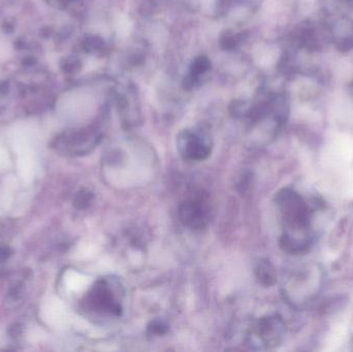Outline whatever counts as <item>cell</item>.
Instances as JSON below:
<instances>
[{
  "label": "cell",
  "mask_w": 353,
  "mask_h": 352,
  "mask_svg": "<svg viewBox=\"0 0 353 352\" xmlns=\"http://www.w3.org/2000/svg\"><path fill=\"white\" fill-rule=\"evenodd\" d=\"M275 203L282 229L280 247L294 256L306 253L314 243L316 204L292 187L280 190Z\"/></svg>",
  "instance_id": "obj_1"
},
{
  "label": "cell",
  "mask_w": 353,
  "mask_h": 352,
  "mask_svg": "<svg viewBox=\"0 0 353 352\" xmlns=\"http://www.w3.org/2000/svg\"><path fill=\"white\" fill-rule=\"evenodd\" d=\"M123 289L115 278H101L85 298V308L97 315L118 318L123 311Z\"/></svg>",
  "instance_id": "obj_2"
},
{
  "label": "cell",
  "mask_w": 353,
  "mask_h": 352,
  "mask_svg": "<svg viewBox=\"0 0 353 352\" xmlns=\"http://www.w3.org/2000/svg\"><path fill=\"white\" fill-rule=\"evenodd\" d=\"M285 333L283 320L277 315L265 316L254 322L248 333V343L254 349H271L282 342Z\"/></svg>",
  "instance_id": "obj_3"
},
{
  "label": "cell",
  "mask_w": 353,
  "mask_h": 352,
  "mask_svg": "<svg viewBox=\"0 0 353 352\" xmlns=\"http://www.w3.org/2000/svg\"><path fill=\"white\" fill-rule=\"evenodd\" d=\"M323 285V274L317 265L309 264V266L299 269L296 274L292 275L290 280L292 291L290 296L292 301L296 304H306L319 295Z\"/></svg>",
  "instance_id": "obj_4"
},
{
  "label": "cell",
  "mask_w": 353,
  "mask_h": 352,
  "mask_svg": "<svg viewBox=\"0 0 353 352\" xmlns=\"http://www.w3.org/2000/svg\"><path fill=\"white\" fill-rule=\"evenodd\" d=\"M179 219L187 229L201 231L210 222V210L203 198H194L181 203L178 211Z\"/></svg>",
  "instance_id": "obj_5"
},
{
  "label": "cell",
  "mask_w": 353,
  "mask_h": 352,
  "mask_svg": "<svg viewBox=\"0 0 353 352\" xmlns=\"http://www.w3.org/2000/svg\"><path fill=\"white\" fill-rule=\"evenodd\" d=\"M178 149L186 161H203L211 155L212 143L203 134L185 130L179 136Z\"/></svg>",
  "instance_id": "obj_6"
},
{
  "label": "cell",
  "mask_w": 353,
  "mask_h": 352,
  "mask_svg": "<svg viewBox=\"0 0 353 352\" xmlns=\"http://www.w3.org/2000/svg\"><path fill=\"white\" fill-rule=\"evenodd\" d=\"M329 37L338 51L347 53L353 50V20L347 16H341L332 22L329 27Z\"/></svg>",
  "instance_id": "obj_7"
},
{
  "label": "cell",
  "mask_w": 353,
  "mask_h": 352,
  "mask_svg": "<svg viewBox=\"0 0 353 352\" xmlns=\"http://www.w3.org/2000/svg\"><path fill=\"white\" fill-rule=\"evenodd\" d=\"M255 275H256V279L259 284L263 285V287H270L275 284L276 271L270 260H261L257 264L256 269H255Z\"/></svg>",
  "instance_id": "obj_8"
},
{
  "label": "cell",
  "mask_w": 353,
  "mask_h": 352,
  "mask_svg": "<svg viewBox=\"0 0 353 352\" xmlns=\"http://www.w3.org/2000/svg\"><path fill=\"white\" fill-rule=\"evenodd\" d=\"M170 327L165 320L161 318H155L147 327V333L150 336H163L169 332Z\"/></svg>",
  "instance_id": "obj_9"
},
{
  "label": "cell",
  "mask_w": 353,
  "mask_h": 352,
  "mask_svg": "<svg viewBox=\"0 0 353 352\" xmlns=\"http://www.w3.org/2000/svg\"><path fill=\"white\" fill-rule=\"evenodd\" d=\"M93 198H94V196L92 192L86 189L81 190L74 198V206L80 210H85L92 204Z\"/></svg>",
  "instance_id": "obj_10"
},
{
  "label": "cell",
  "mask_w": 353,
  "mask_h": 352,
  "mask_svg": "<svg viewBox=\"0 0 353 352\" xmlns=\"http://www.w3.org/2000/svg\"><path fill=\"white\" fill-rule=\"evenodd\" d=\"M10 256V250L6 247H0V262L6 260Z\"/></svg>",
  "instance_id": "obj_11"
},
{
  "label": "cell",
  "mask_w": 353,
  "mask_h": 352,
  "mask_svg": "<svg viewBox=\"0 0 353 352\" xmlns=\"http://www.w3.org/2000/svg\"><path fill=\"white\" fill-rule=\"evenodd\" d=\"M341 1L350 2L353 1V0H341Z\"/></svg>",
  "instance_id": "obj_12"
},
{
  "label": "cell",
  "mask_w": 353,
  "mask_h": 352,
  "mask_svg": "<svg viewBox=\"0 0 353 352\" xmlns=\"http://www.w3.org/2000/svg\"><path fill=\"white\" fill-rule=\"evenodd\" d=\"M352 93H353V90H352Z\"/></svg>",
  "instance_id": "obj_13"
}]
</instances>
